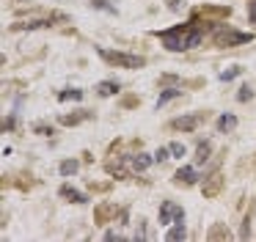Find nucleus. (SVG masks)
Listing matches in <instances>:
<instances>
[{"label": "nucleus", "mask_w": 256, "mask_h": 242, "mask_svg": "<svg viewBox=\"0 0 256 242\" xmlns=\"http://www.w3.org/2000/svg\"><path fill=\"white\" fill-rule=\"evenodd\" d=\"M250 33H242V30H232L228 25H218L215 33H212V42L215 47H237V44H245L250 42Z\"/></svg>", "instance_id": "3"}, {"label": "nucleus", "mask_w": 256, "mask_h": 242, "mask_svg": "<svg viewBox=\"0 0 256 242\" xmlns=\"http://www.w3.org/2000/svg\"><path fill=\"white\" fill-rule=\"evenodd\" d=\"M52 25V16L50 20H28V22H17V30H39V28H50Z\"/></svg>", "instance_id": "10"}, {"label": "nucleus", "mask_w": 256, "mask_h": 242, "mask_svg": "<svg viewBox=\"0 0 256 242\" xmlns=\"http://www.w3.org/2000/svg\"><path fill=\"white\" fill-rule=\"evenodd\" d=\"M96 91H100V96H113V94L118 91V82H113V80H102L100 86H96Z\"/></svg>", "instance_id": "16"}, {"label": "nucleus", "mask_w": 256, "mask_h": 242, "mask_svg": "<svg viewBox=\"0 0 256 242\" xmlns=\"http://www.w3.org/2000/svg\"><path fill=\"white\" fill-rule=\"evenodd\" d=\"M61 198H66V201H72V204H86V201H88L86 192L74 190L72 184H61Z\"/></svg>", "instance_id": "9"}, {"label": "nucleus", "mask_w": 256, "mask_h": 242, "mask_svg": "<svg viewBox=\"0 0 256 242\" xmlns=\"http://www.w3.org/2000/svg\"><path fill=\"white\" fill-rule=\"evenodd\" d=\"M127 160H130V168H132V170H138V174H144V170L152 165V160H154V154L149 157V154L138 152V154H132V157H127Z\"/></svg>", "instance_id": "7"}, {"label": "nucleus", "mask_w": 256, "mask_h": 242, "mask_svg": "<svg viewBox=\"0 0 256 242\" xmlns=\"http://www.w3.org/2000/svg\"><path fill=\"white\" fill-rule=\"evenodd\" d=\"M157 38H160V42L166 44V50H171V52H184V50L198 47L204 33H201L198 22H188V25H176V28H171V30H160Z\"/></svg>", "instance_id": "1"}, {"label": "nucleus", "mask_w": 256, "mask_h": 242, "mask_svg": "<svg viewBox=\"0 0 256 242\" xmlns=\"http://www.w3.org/2000/svg\"><path fill=\"white\" fill-rule=\"evenodd\" d=\"M83 118H88V113H86V110H80V113H74V116H61V124L64 126H74V124H80Z\"/></svg>", "instance_id": "19"}, {"label": "nucleus", "mask_w": 256, "mask_h": 242, "mask_svg": "<svg viewBox=\"0 0 256 242\" xmlns=\"http://www.w3.org/2000/svg\"><path fill=\"white\" fill-rule=\"evenodd\" d=\"M105 170H108V174H113V176H118V179H127V176H130V170L122 165V160H116V162H113V160H108Z\"/></svg>", "instance_id": "12"}, {"label": "nucleus", "mask_w": 256, "mask_h": 242, "mask_svg": "<svg viewBox=\"0 0 256 242\" xmlns=\"http://www.w3.org/2000/svg\"><path fill=\"white\" fill-rule=\"evenodd\" d=\"M168 148H171L174 157H184V143H171Z\"/></svg>", "instance_id": "24"}, {"label": "nucleus", "mask_w": 256, "mask_h": 242, "mask_svg": "<svg viewBox=\"0 0 256 242\" xmlns=\"http://www.w3.org/2000/svg\"><path fill=\"white\" fill-rule=\"evenodd\" d=\"M58 99H61V102H69V99H72V102H80V99H83V91H80V88H66V91L58 94Z\"/></svg>", "instance_id": "18"}, {"label": "nucleus", "mask_w": 256, "mask_h": 242, "mask_svg": "<svg viewBox=\"0 0 256 242\" xmlns=\"http://www.w3.org/2000/svg\"><path fill=\"white\" fill-rule=\"evenodd\" d=\"M168 154H171V148H157L154 160H157V162H162V160H168Z\"/></svg>", "instance_id": "25"}, {"label": "nucleus", "mask_w": 256, "mask_h": 242, "mask_svg": "<svg viewBox=\"0 0 256 242\" xmlns=\"http://www.w3.org/2000/svg\"><path fill=\"white\" fill-rule=\"evenodd\" d=\"M237 74H240V69H237V66H232V69L220 72V80H223V82H228V80H234Z\"/></svg>", "instance_id": "22"}, {"label": "nucleus", "mask_w": 256, "mask_h": 242, "mask_svg": "<svg viewBox=\"0 0 256 242\" xmlns=\"http://www.w3.org/2000/svg\"><path fill=\"white\" fill-rule=\"evenodd\" d=\"M182 96V88H166V91L160 94V99H157V108H162V104H168L171 99Z\"/></svg>", "instance_id": "15"}, {"label": "nucleus", "mask_w": 256, "mask_h": 242, "mask_svg": "<svg viewBox=\"0 0 256 242\" xmlns=\"http://www.w3.org/2000/svg\"><path fill=\"white\" fill-rule=\"evenodd\" d=\"M78 168H80L78 160H64V162H61V176H72V174H78Z\"/></svg>", "instance_id": "21"}, {"label": "nucleus", "mask_w": 256, "mask_h": 242, "mask_svg": "<svg viewBox=\"0 0 256 242\" xmlns=\"http://www.w3.org/2000/svg\"><path fill=\"white\" fill-rule=\"evenodd\" d=\"M34 130H36V132H42V135H52V126H47V124H36Z\"/></svg>", "instance_id": "27"}, {"label": "nucleus", "mask_w": 256, "mask_h": 242, "mask_svg": "<svg viewBox=\"0 0 256 242\" xmlns=\"http://www.w3.org/2000/svg\"><path fill=\"white\" fill-rule=\"evenodd\" d=\"M179 220H184V209L179 206V204H174V201H162L160 226H174V223H179Z\"/></svg>", "instance_id": "4"}, {"label": "nucleus", "mask_w": 256, "mask_h": 242, "mask_svg": "<svg viewBox=\"0 0 256 242\" xmlns=\"http://www.w3.org/2000/svg\"><path fill=\"white\" fill-rule=\"evenodd\" d=\"M220 187H223V176L220 174H212L210 179H204L201 192H204V198H215L218 192H220Z\"/></svg>", "instance_id": "6"}, {"label": "nucleus", "mask_w": 256, "mask_h": 242, "mask_svg": "<svg viewBox=\"0 0 256 242\" xmlns=\"http://www.w3.org/2000/svg\"><path fill=\"white\" fill-rule=\"evenodd\" d=\"M116 212H118L116 204H102V206H96L94 218H96V223H108V218H113Z\"/></svg>", "instance_id": "11"}, {"label": "nucleus", "mask_w": 256, "mask_h": 242, "mask_svg": "<svg viewBox=\"0 0 256 242\" xmlns=\"http://www.w3.org/2000/svg\"><path fill=\"white\" fill-rule=\"evenodd\" d=\"M248 14H250V22H256V0L248 3Z\"/></svg>", "instance_id": "29"}, {"label": "nucleus", "mask_w": 256, "mask_h": 242, "mask_svg": "<svg viewBox=\"0 0 256 242\" xmlns=\"http://www.w3.org/2000/svg\"><path fill=\"white\" fill-rule=\"evenodd\" d=\"M182 3H184V0H168V6H171L174 11H179V6H182Z\"/></svg>", "instance_id": "30"}, {"label": "nucleus", "mask_w": 256, "mask_h": 242, "mask_svg": "<svg viewBox=\"0 0 256 242\" xmlns=\"http://www.w3.org/2000/svg\"><path fill=\"white\" fill-rule=\"evenodd\" d=\"M228 236H232V234H228V228H226V226L218 223V226H212V228H210L206 240H228Z\"/></svg>", "instance_id": "17"}, {"label": "nucleus", "mask_w": 256, "mask_h": 242, "mask_svg": "<svg viewBox=\"0 0 256 242\" xmlns=\"http://www.w3.org/2000/svg\"><path fill=\"white\" fill-rule=\"evenodd\" d=\"M196 179H198V176H196V168H193V165H182V168L174 174V182H176V184H193Z\"/></svg>", "instance_id": "8"}, {"label": "nucleus", "mask_w": 256, "mask_h": 242, "mask_svg": "<svg viewBox=\"0 0 256 242\" xmlns=\"http://www.w3.org/2000/svg\"><path fill=\"white\" fill-rule=\"evenodd\" d=\"M210 154H212V146L210 143H198V148H196V165H204L206 160H210Z\"/></svg>", "instance_id": "13"}, {"label": "nucleus", "mask_w": 256, "mask_h": 242, "mask_svg": "<svg viewBox=\"0 0 256 242\" xmlns=\"http://www.w3.org/2000/svg\"><path fill=\"white\" fill-rule=\"evenodd\" d=\"M234 126H237V118H234L232 113H223L220 118H218V130L220 132H232Z\"/></svg>", "instance_id": "14"}, {"label": "nucleus", "mask_w": 256, "mask_h": 242, "mask_svg": "<svg viewBox=\"0 0 256 242\" xmlns=\"http://www.w3.org/2000/svg\"><path fill=\"white\" fill-rule=\"evenodd\" d=\"M250 96H254V91H250L248 86H242V88H240V94H237V99H240V102H248Z\"/></svg>", "instance_id": "23"}, {"label": "nucleus", "mask_w": 256, "mask_h": 242, "mask_svg": "<svg viewBox=\"0 0 256 242\" xmlns=\"http://www.w3.org/2000/svg\"><path fill=\"white\" fill-rule=\"evenodd\" d=\"M166 240H171V242H176V240H184V226H182V220H179V223H174V228H168Z\"/></svg>", "instance_id": "20"}, {"label": "nucleus", "mask_w": 256, "mask_h": 242, "mask_svg": "<svg viewBox=\"0 0 256 242\" xmlns=\"http://www.w3.org/2000/svg\"><path fill=\"white\" fill-rule=\"evenodd\" d=\"M201 124V116H182V118H174L171 121V130H182V132H193L196 126Z\"/></svg>", "instance_id": "5"}, {"label": "nucleus", "mask_w": 256, "mask_h": 242, "mask_svg": "<svg viewBox=\"0 0 256 242\" xmlns=\"http://www.w3.org/2000/svg\"><path fill=\"white\" fill-rule=\"evenodd\" d=\"M96 52H100L102 60H108V64H113V66H122V69H144L146 66V58H140V55L113 52V50H105V47H100Z\"/></svg>", "instance_id": "2"}, {"label": "nucleus", "mask_w": 256, "mask_h": 242, "mask_svg": "<svg viewBox=\"0 0 256 242\" xmlns=\"http://www.w3.org/2000/svg\"><path fill=\"white\" fill-rule=\"evenodd\" d=\"M105 240H108V242H113V240L118 242V240H124V236H122V234H116V231H108V234H105Z\"/></svg>", "instance_id": "28"}, {"label": "nucleus", "mask_w": 256, "mask_h": 242, "mask_svg": "<svg viewBox=\"0 0 256 242\" xmlns=\"http://www.w3.org/2000/svg\"><path fill=\"white\" fill-rule=\"evenodd\" d=\"M146 236V220H138V231H135V240H144Z\"/></svg>", "instance_id": "26"}]
</instances>
